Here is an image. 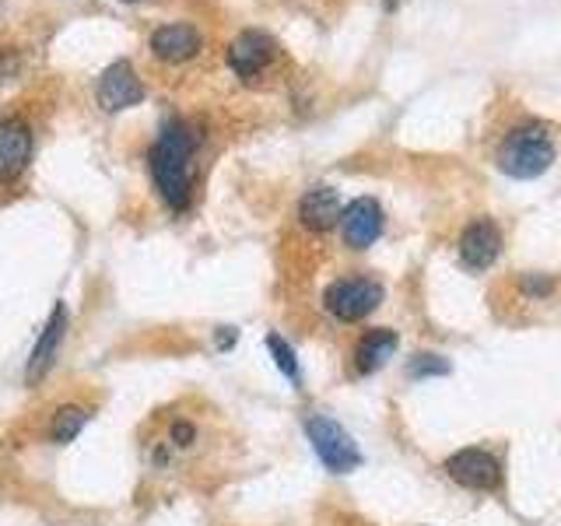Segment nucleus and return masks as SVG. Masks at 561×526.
<instances>
[{"mask_svg": "<svg viewBox=\"0 0 561 526\" xmlns=\"http://www.w3.org/2000/svg\"><path fill=\"white\" fill-rule=\"evenodd\" d=\"M193 155H197V134L190 123L169 119L158 130L154 145L148 151V169L158 197L172 210H186L193 197Z\"/></svg>", "mask_w": 561, "mask_h": 526, "instance_id": "f257e3e1", "label": "nucleus"}, {"mask_svg": "<svg viewBox=\"0 0 561 526\" xmlns=\"http://www.w3.org/2000/svg\"><path fill=\"white\" fill-rule=\"evenodd\" d=\"M495 162L508 180H537L554 162V137L543 123H519L502 137Z\"/></svg>", "mask_w": 561, "mask_h": 526, "instance_id": "f03ea898", "label": "nucleus"}, {"mask_svg": "<svg viewBox=\"0 0 561 526\" xmlns=\"http://www.w3.org/2000/svg\"><path fill=\"white\" fill-rule=\"evenodd\" d=\"M306 435L312 443V453L320 456V464L330 473H351L362 467V449L351 438V432L327 414H309L306 418Z\"/></svg>", "mask_w": 561, "mask_h": 526, "instance_id": "7ed1b4c3", "label": "nucleus"}, {"mask_svg": "<svg viewBox=\"0 0 561 526\" xmlns=\"http://www.w3.org/2000/svg\"><path fill=\"white\" fill-rule=\"evenodd\" d=\"M386 298L382 281L376 277H341L323 291V306L333 320L341 323H358L368 312H376Z\"/></svg>", "mask_w": 561, "mask_h": 526, "instance_id": "20e7f679", "label": "nucleus"}, {"mask_svg": "<svg viewBox=\"0 0 561 526\" xmlns=\"http://www.w3.org/2000/svg\"><path fill=\"white\" fill-rule=\"evenodd\" d=\"M443 467L460 488H470V491H499L502 488V464H499V456L488 449H478V446L456 449Z\"/></svg>", "mask_w": 561, "mask_h": 526, "instance_id": "39448f33", "label": "nucleus"}, {"mask_svg": "<svg viewBox=\"0 0 561 526\" xmlns=\"http://www.w3.org/2000/svg\"><path fill=\"white\" fill-rule=\"evenodd\" d=\"M67 338V306L57 302L49 312L46 327L39 330V338H35L32 351H28V362H25V382L35 386L49 376V368L57 365V355H60V344Z\"/></svg>", "mask_w": 561, "mask_h": 526, "instance_id": "423d86ee", "label": "nucleus"}, {"mask_svg": "<svg viewBox=\"0 0 561 526\" xmlns=\"http://www.w3.org/2000/svg\"><path fill=\"white\" fill-rule=\"evenodd\" d=\"M341 236L351 250H368L382 236V207L376 197H358L344 207L341 215Z\"/></svg>", "mask_w": 561, "mask_h": 526, "instance_id": "0eeeda50", "label": "nucleus"}, {"mask_svg": "<svg viewBox=\"0 0 561 526\" xmlns=\"http://www.w3.org/2000/svg\"><path fill=\"white\" fill-rule=\"evenodd\" d=\"M502 256V232L491 218H478L460 236V263L467 271H488Z\"/></svg>", "mask_w": 561, "mask_h": 526, "instance_id": "6e6552de", "label": "nucleus"}, {"mask_svg": "<svg viewBox=\"0 0 561 526\" xmlns=\"http://www.w3.org/2000/svg\"><path fill=\"white\" fill-rule=\"evenodd\" d=\"M140 99H145V84H140L137 70L127 60L105 67V75L99 78V105L105 113L130 110Z\"/></svg>", "mask_w": 561, "mask_h": 526, "instance_id": "1a4fd4ad", "label": "nucleus"}, {"mask_svg": "<svg viewBox=\"0 0 561 526\" xmlns=\"http://www.w3.org/2000/svg\"><path fill=\"white\" fill-rule=\"evenodd\" d=\"M274 60V39L263 32H239L232 46H228V67L236 70L242 81H256L263 75V67Z\"/></svg>", "mask_w": 561, "mask_h": 526, "instance_id": "9d476101", "label": "nucleus"}, {"mask_svg": "<svg viewBox=\"0 0 561 526\" xmlns=\"http://www.w3.org/2000/svg\"><path fill=\"white\" fill-rule=\"evenodd\" d=\"M32 158V134L22 119H4L0 123V186L25 172Z\"/></svg>", "mask_w": 561, "mask_h": 526, "instance_id": "9b49d317", "label": "nucleus"}, {"mask_svg": "<svg viewBox=\"0 0 561 526\" xmlns=\"http://www.w3.org/2000/svg\"><path fill=\"white\" fill-rule=\"evenodd\" d=\"M397 347H400L397 330H390V327L365 330L358 338V344H355V351H351V365H355L358 376H373L397 355Z\"/></svg>", "mask_w": 561, "mask_h": 526, "instance_id": "f8f14e48", "label": "nucleus"}, {"mask_svg": "<svg viewBox=\"0 0 561 526\" xmlns=\"http://www.w3.org/2000/svg\"><path fill=\"white\" fill-rule=\"evenodd\" d=\"M341 197L337 190L330 186H312L302 201H298V221H302L309 232H330L333 225H341Z\"/></svg>", "mask_w": 561, "mask_h": 526, "instance_id": "ddd939ff", "label": "nucleus"}, {"mask_svg": "<svg viewBox=\"0 0 561 526\" xmlns=\"http://www.w3.org/2000/svg\"><path fill=\"white\" fill-rule=\"evenodd\" d=\"M151 49H154L158 60H169V64L190 60V57H197V49H201V32L193 25H183V22L162 25L151 35Z\"/></svg>", "mask_w": 561, "mask_h": 526, "instance_id": "4468645a", "label": "nucleus"}, {"mask_svg": "<svg viewBox=\"0 0 561 526\" xmlns=\"http://www.w3.org/2000/svg\"><path fill=\"white\" fill-rule=\"evenodd\" d=\"M88 418L92 414H88V408H81V403H64V408L49 421V443H57V446L75 443V438L84 432Z\"/></svg>", "mask_w": 561, "mask_h": 526, "instance_id": "2eb2a0df", "label": "nucleus"}, {"mask_svg": "<svg viewBox=\"0 0 561 526\" xmlns=\"http://www.w3.org/2000/svg\"><path fill=\"white\" fill-rule=\"evenodd\" d=\"M267 351H271V358H274V365L280 368V376L285 379H291V382H298L302 379V373H298V358H295V347L280 338V333H267Z\"/></svg>", "mask_w": 561, "mask_h": 526, "instance_id": "dca6fc26", "label": "nucleus"}, {"mask_svg": "<svg viewBox=\"0 0 561 526\" xmlns=\"http://www.w3.org/2000/svg\"><path fill=\"white\" fill-rule=\"evenodd\" d=\"M449 373V362L443 358V355H414L411 362H408V376L411 379H428V376H446Z\"/></svg>", "mask_w": 561, "mask_h": 526, "instance_id": "f3484780", "label": "nucleus"}, {"mask_svg": "<svg viewBox=\"0 0 561 526\" xmlns=\"http://www.w3.org/2000/svg\"><path fill=\"white\" fill-rule=\"evenodd\" d=\"M519 288H523V295L526 298H551V291H554V277H548V274H526L523 281H519Z\"/></svg>", "mask_w": 561, "mask_h": 526, "instance_id": "a211bd4d", "label": "nucleus"}, {"mask_svg": "<svg viewBox=\"0 0 561 526\" xmlns=\"http://www.w3.org/2000/svg\"><path fill=\"white\" fill-rule=\"evenodd\" d=\"M193 443H197V425H190V421H172L169 428V446L172 449H190Z\"/></svg>", "mask_w": 561, "mask_h": 526, "instance_id": "6ab92c4d", "label": "nucleus"}, {"mask_svg": "<svg viewBox=\"0 0 561 526\" xmlns=\"http://www.w3.org/2000/svg\"><path fill=\"white\" fill-rule=\"evenodd\" d=\"M236 341H239V330H236V327H218V330H215V347H218V351H232Z\"/></svg>", "mask_w": 561, "mask_h": 526, "instance_id": "aec40b11", "label": "nucleus"}]
</instances>
